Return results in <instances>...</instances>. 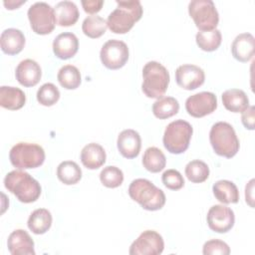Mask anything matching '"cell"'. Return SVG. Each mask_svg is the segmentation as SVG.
<instances>
[{"label":"cell","instance_id":"d4e9b609","mask_svg":"<svg viewBox=\"0 0 255 255\" xmlns=\"http://www.w3.org/2000/svg\"><path fill=\"white\" fill-rule=\"evenodd\" d=\"M215 198L224 204L237 203L239 201V191L235 183L230 180L221 179L216 181L212 186Z\"/></svg>","mask_w":255,"mask_h":255},{"label":"cell","instance_id":"ac0fdd59","mask_svg":"<svg viewBox=\"0 0 255 255\" xmlns=\"http://www.w3.org/2000/svg\"><path fill=\"white\" fill-rule=\"evenodd\" d=\"M79 49V40L74 33L64 32L53 41V52L61 60H68L76 55Z\"/></svg>","mask_w":255,"mask_h":255},{"label":"cell","instance_id":"f1b7e54d","mask_svg":"<svg viewBox=\"0 0 255 255\" xmlns=\"http://www.w3.org/2000/svg\"><path fill=\"white\" fill-rule=\"evenodd\" d=\"M57 176L64 184H76L82 178V169L75 161L65 160L58 165Z\"/></svg>","mask_w":255,"mask_h":255},{"label":"cell","instance_id":"52a82bcc","mask_svg":"<svg viewBox=\"0 0 255 255\" xmlns=\"http://www.w3.org/2000/svg\"><path fill=\"white\" fill-rule=\"evenodd\" d=\"M193 128L188 122L173 121L165 128L162 137L163 145L170 153L180 154L188 148Z\"/></svg>","mask_w":255,"mask_h":255},{"label":"cell","instance_id":"f35d334b","mask_svg":"<svg viewBox=\"0 0 255 255\" xmlns=\"http://www.w3.org/2000/svg\"><path fill=\"white\" fill-rule=\"evenodd\" d=\"M81 3L84 8V11L89 14L98 13L104 5L103 0H83Z\"/></svg>","mask_w":255,"mask_h":255},{"label":"cell","instance_id":"9a60e30c","mask_svg":"<svg viewBox=\"0 0 255 255\" xmlns=\"http://www.w3.org/2000/svg\"><path fill=\"white\" fill-rule=\"evenodd\" d=\"M120 153L126 158H134L138 155L141 147V138L137 131L131 128L120 132L117 140Z\"/></svg>","mask_w":255,"mask_h":255},{"label":"cell","instance_id":"f546056e","mask_svg":"<svg viewBox=\"0 0 255 255\" xmlns=\"http://www.w3.org/2000/svg\"><path fill=\"white\" fill-rule=\"evenodd\" d=\"M57 79L60 85L67 90L77 89L82 82L81 73L79 69L73 65L63 66L58 72Z\"/></svg>","mask_w":255,"mask_h":255},{"label":"cell","instance_id":"ab89813d","mask_svg":"<svg viewBox=\"0 0 255 255\" xmlns=\"http://www.w3.org/2000/svg\"><path fill=\"white\" fill-rule=\"evenodd\" d=\"M253 190H254V179H251L246 184V187H245V200L251 207H254V204H253V201H254Z\"/></svg>","mask_w":255,"mask_h":255},{"label":"cell","instance_id":"8992f818","mask_svg":"<svg viewBox=\"0 0 255 255\" xmlns=\"http://www.w3.org/2000/svg\"><path fill=\"white\" fill-rule=\"evenodd\" d=\"M9 159L12 165L18 169L36 168L44 163L45 151L37 143L21 141L12 146Z\"/></svg>","mask_w":255,"mask_h":255},{"label":"cell","instance_id":"277c9868","mask_svg":"<svg viewBox=\"0 0 255 255\" xmlns=\"http://www.w3.org/2000/svg\"><path fill=\"white\" fill-rule=\"evenodd\" d=\"M209 141L216 154L227 158L233 157L240 146L233 127L226 122H218L211 127Z\"/></svg>","mask_w":255,"mask_h":255},{"label":"cell","instance_id":"30bf717a","mask_svg":"<svg viewBox=\"0 0 255 255\" xmlns=\"http://www.w3.org/2000/svg\"><path fill=\"white\" fill-rule=\"evenodd\" d=\"M129 57L128 45L117 39L107 41L100 52L103 65L110 70H118L126 65Z\"/></svg>","mask_w":255,"mask_h":255},{"label":"cell","instance_id":"603a6c76","mask_svg":"<svg viewBox=\"0 0 255 255\" xmlns=\"http://www.w3.org/2000/svg\"><path fill=\"white\" fill-rule=\"evenodd\" d=\"M26 103L25 93L15 87L2 86L0 88V106L4 109L16 111L21 109Z\"/></svg>","mask_w":255,"mask_h":255},{"label":"cell","instance_id":"44dd1931","mask_svg":"<svg viewBox=\"0 0 255 255\" xmlns=\"http://www.w3.org/2000/svg\"><path fill=\"white\" fill-rule=\"evenodd\" d=\"M81 161L89 169H97L106 162V151L104 147L96 142L85 145L81 151Z\"/></svg>","mask_w":255,"mask_h":255},{"label":"cell","instance_id":"5bb4252c","mask_svg":"<svg viewBox=\"0 0 255 255\" xmlns=\"http://www.w3.org/2000/svg\"><path fill=\"white\" fill-rule=\"evenodd\" d=\"M175 81L177 85L187 91L199 88L205 81L204 71L191 64H184L179 66L175 71Z\"/></svg>","mask_w":255,"mask_h":255},{"label":"cell","instance_id":"8fae6325","mask_svg":"<svg viewBox=\"0 0 255 255\" xmlns=\"http://www.w3.org/2000/svg\"><path fill=\"white\" fill-rule=\"evenodd\" d=\"M164 249V242L159 233L154 230H145L131 243L130 255H158Z\"/></svg>","mask_w":255,"mask_h":255},{"label":"cell","instance_id":"d590c367","mask_svg":"<svg viewBox=\"0 0 255 255\" xmlns=\"http://www.w3.org/2000/svg\"><path fill=\"white\" fill-rule=\"evenodd\" d=\"M161 180L163 185L171 190H178L184 186V179L176 169H167L162 173Z\"/></svg>","mask_w":255,"mask_h":255},{"label":"cell","instance_id":"ba28073f","mask_svg":"<svg viewBox=\"0 0 255 255\" xmlns=\"http://www.w3.org/2000/svg\"><path fill=\"white\" fill-rule=\"evenodd\" d=\"M188 13L200 31L216 29L219 22L217 9L211 0H192L188 4Z\"/></svg>","mask_w":255,"mask_h":255},{"label":"cell","instance_id":"484cf974","mask_svg":"<svg viewBox=\"0 0 255 255\" xmlns=\"http://www.w3.org/2000/svg\"><path fill=\"white\" fill-rule=\"evenodd\" d=\"M27 225L34 234H44L52 225V214L46 208H38L30 214Z\"/></svg>","mask_w":255,"mask_h":255},{"label":"cell","instance_id":"5b68a950","mask_svg":"<svg viewBox=\"0 0 255 255\" xmlns=\"http://www.w3.org/2000/svg\"><path fill=\"white\" fill-rule=\"evenodd\" d=\"M169 84V73L166 68L158 62H147L142 69L141 90L147 98L159 99L167 90Z\"/></svg>","mask_w":255,"mask_h":255},{"label":"cell","instance_id":"8d00e7d4","mask_svg":"<svg viewBox=\"0 0 255 255\" xmlns=\"http://www.w3.org/2000/svg\"><path fill=\"white\" fill-rule=\"evenodd\" d=\"M202 253L204 255H228L230 253V248L222 240L211 239L204 243Z\"/></svg>","mask_w":255,"mask_h":255},{"label":"cell","instance_id":"6da1fadb","mask_svg":"<svg viewBox=\"0 0 255 255\" xmlns=\"http://www.w3.org/2000/svg\"><path fill=\"white\" fill-rule=\"evenodd\" d=\"M118 7L110 13L107 25L113 33H128L142 16V6L138 0H117Z\"/></svg>","mask_w":255,"mask_h":255},{"label":"cell","instance_id":"d6986e66","mask_svg":"<svg viewBox=\"0 0 255 255\" xmlns=\"http://www.w3.org/2000/svg\"><path fill=\"white\" fill-rule=\"evenodd\" d=\"M255 40L252 34L242 33L236 36L231 45V53L234 59L245 63L250 61L254 56Z\"/></svg>","mask_w":255,"mask_h":255},{"label":"cell","instance_id":"7402d4cb","mask_svg":"<svg viewBox=\"0 0 255 255\" xmlns=\"http://www.w3.org/2000/svg\"><path fill=\"white\" fill-rule=\"evenodd\" d=\"M56 23L62 27H69L74 25L80 16L77 5L72 1H61L56 4L55 8Z\"/></svg>","mask_w":255,"mask_h":255},{"label":"cell","instance_id":"7c38bea8","mask_svg":"<svg viewBox=\"0 0 255 255\" xmlns=\"http://www.w3.org/2000/svg\"><path fill=\"white\" fill-rule=\"evenodd\" d=\"M217 108V98L211 92H200L188 97L185 110L193 118H202L212 114Z\"/></svg>","mask_w":255,"mask_h":255},{"label":"cell","instance_id":"e575fe53","mask_svg":"<svg viewBox=\"0 0 255 255\" xmlns=\"http://www.w3.org/2000/svg\"><path fill=\"white\" fill-rule=\"evenodd\" d=\"M36 96L39 104L45 107H51L59 101L60 91L54 84L46 83L39 88Z\"/></svg>","mask_w":255,"mask_h":255},{"label":"cell","instance_id":"3957f363","mask_svg":"<svg viewBox=\"0 0 255 255\" xmlns=\"http://www.w3.org/2000/svg\"><path fill=\"white\" fill-rule=\"evenodd\" d=\"M128 191L129 197L145 210H159L165 204L164 192L148 179L136 178L132 180Z\"/></svg>","mask_w":255,"mask_h":255},{"label":"cell","instance_id":"4dcf8cb0","mask_svg":"<svg viewBox=\"0 0 255 255\" xmlns=\"http://www.w3.org/2000/svg\"><path fill=\"white\" fill-rule=\"evenodd\" d=\"M197 46L205 51V52H212L219 48L222 36L221 32L218 29L210 30V31H199L195 36Z\"/></svg>","mask_w":255,"mask_h":255},{"label":"cell","instance_id":"836d02e7","mask_svg":"<svg viewBox=\"0 0 255 255\" xmlns=\"http://www.w3.org/2000/svg\"><path fill=\"white\" fill-rule=\"evenodd\" d=\"M100 180L104 186L109 188H116L123 183L124 173L119 167L108 165L101 171Z\"/></svg>","mask_w":255,"mask_h":255},{"label":"cell","instance_id":"74e56055","mask_svg":"<svg viewBox=\"0 0 255 255\" xmlns=\"http://www.w3.org/2000/svg\"><path fill=\"white\" fill-rule=\"evenodd\" d=\"M254 114H255L254 106H249L247 109H245L242 112L241 122H242V124H243V126L246 129H250V130L254 129V125H255L254 124L255 123Z\"/></svg>","mask_w":255,"mask_h":255},{"label":"cell","instance_id":"1f68e13d","mask_svg":"<svg viewBox=\"0 0 255 255\" xmlns=\"http://www.w3.org/2000/svg\"><path fill=\"white\" fill-rule=\"evenodd\" d=\"M108 28L107 21L98 15L88 16L84 19L82 24V30L84 34L90 38H99L106 33Z\"/></svg>","mask_w":255,"mask_h":255},{"label":"cell","instance_id":"83f0119b","mask_svg":"<svg viewBox=\"0 0 255 255\" xmlns=\"http://www.w3.org/2000/svg\"><path fill=\"white\" fill-rule=\"evenodd\" d=\"M166 164L164 153L155 146H150L145 149L142 156L143 167L153 173L161 171Z\"/></svg>","mask_w":255,"mask_h":255},{"label":"cell","instance_id":"9c48e42d","mask_svg":"<svg viewBox=\"0 0 255 255\" xmlns=\"http://www.w3.org/2000/svg\"><path fill=\"white\" fill-rule=\"evenodd\" d=\"M32 30L38 35L50 34L56 25L54 8L46 2H36L27 12Z\"/></svg>","mask_w":255,"mask_h":255},{"label":"cell","instance_id":"e0dca14e","mask_svg":"<svg viewBox=\"0 0 255 255\" xmlns=\"http://www.w3.org/2000/svg\"><path fill=\"white\" fill-rule=\"evenodd\" d=\"M7 247L12 255H35L34 241L23 229H16L10 233Z\"/></svg>","mask_w":255,"mask_h":255},{"label":"cell","instance_id":"4316f807","mask_svg":"<svg viewBox=\"0 0 255 255\" xmlns=\"http://www.w3.org/2000/svg\"><path fill=\"white\" fill-rule=\"evenodd\" d=\"M179 111V104L175 98L161 97L152 105V113L159 120H165L176 115Z\"/></svg>","mask_w":255,"mask_h":255},{"label":"cell","instance_id":"7a4b0ae2","mask_svg":"<svg viewBox=\"0 0 255 255\" xmlns=\"http://www.w3.org/2000/svg\"><path fill=\"white\" fill-rule=\"evenodd\" d=\"M5 188L13 193L23 203L36 201L41 194L40 183L28 172L23 170H12L4 178Z\"/></svg>","mask_w":255,"mask_h":255},{"label":"cell","instance_id":"60d3db41","mask_svg":"<svg viewBox=\"0 0 255 255\" xmlns=\"http://www.w3.org/2000/svg\"><path fill=\"white\" fill-rule=\"evenodd\" d=\"M26 1L25 0H22V1H13V0H10V1H4V6L9 9V10H13V9H17L20 5L24 4Z\"/></svg>","mask_w":255,"mask_h":255},{"label":"cell","instance_id":"ffe728a7","mask_svg":"<svg viewBox=\"0 0 255 255\" xmlns=\"http://www.w3.org/2000/svg\"><path fill=\"white\" fill-rule=\"evenodd\" d=\"M0 46L7 55L19 54L25 46L24 34L19 29L8 28L1 33Z\"/></svg>","mask_w":255,"mask_h":255},{"label":"cell","instance_id":"d6a6232c","mask_svg":"<svg viewBox=\"0 0 255 255\" xmlns=\"http://www.w3.org/2000/svg\"><path fill=\"white\" fill-rule=\"evenodd\" d=\"M185 175L189 181L193 183H200L205 181L209 176L208 165L199 159L189 161L185 166Z\"/></svg>","mask_w":255,"mask_h":255},{"label":"cell","instance_id":"4fadbf2b","mask_svg":"<svg viewBox=\"0 0 255 255\" xmlns=\"http://www.w3.org/2000/svg\"><path fill=\"white\" fill-rule=\"evenodd\" d=\"M208 227L217 233H226L234 225L235 216L231 208L217 204L209 208L206 216Z\"/></svg>","mask_w":255,"mask_h":255},{"label":"cell","instance_id":"cb8c5ba5","mask_svg":"<svg viewBox=\"0 0 255 255\" xmlns=\"http://www.w3.org/2000/svg\"><path fill=\"white\" fill-rule=\"evenodd\" d=\"M222 103L226 110L232 113H242L249 107V99L244 91L229 89L222 93Z\"/></svg>","mask_w":255,"mask_h":255},{"label":"cell","instance_id":"2e32d148","mask_svg":"<svg viewBox=\"0 0 255 255\" xmlns=\"http://www.w3.org/2000/svg\"><path fill=\"white\" fill-rule=\"evenodd\" d=\"M15 77L22 86L34 87L41 80L42 70L36 61L25 59L18 64L15 71Z\"/></svg>","mask_w":255,"mask_h":255}]
</instances>
